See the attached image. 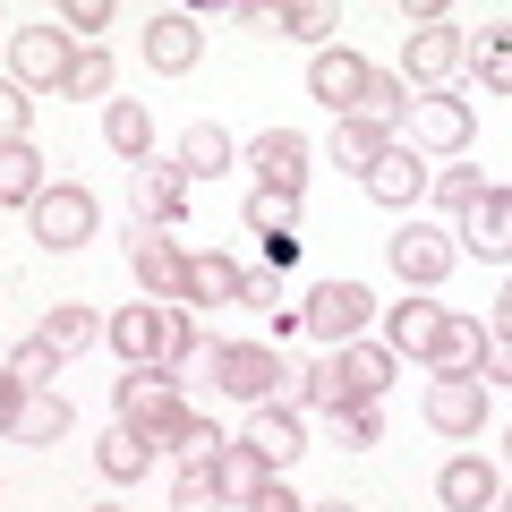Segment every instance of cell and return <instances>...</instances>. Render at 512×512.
Instances as JSON below:
<instances>
[{"label": "cell", "mask_w": 512, "mask_h": 512, "mask_svg": "<svg viewBox=\"0 0 512 512\" xmlns=\"http://www.w3.org/2000/svg\"><path fill=\"white\" fill-rule=\"evenodd\" d=\"M384 384H393V350H376V342H342L325 367H299V402H316V410H359V402H376Z\"/></svg>", "instance_id": "1"}, {"label": "cell", "mask_w": 512, "mask_h": 512, "mask_svg": "<svg viewBox=\"0 0 512 512\" xmlns=\"http://www.w3.org/2000/svg\"><path fill=\"white\" fill-rule=\"evenodd\" d=\"M111 350L128 367H180L197 350V325H188L180 299H154V308H120L111 316Z\"/></svg>", "instance_id": "2"}, {"label": "cell", "mask_w": 512, "mask_h": 512, "mask_svg": "<svg viewBox=\"0 0 512 512\" xmlns=\"http://www.w3.org/2000/svg\"><path fill=\"white\" fill-rule=\"evenodd\" d=\"M205 367H214L222 393H239V402H282V410L299 402V367H282L265 342H222V350H205Z\"/></svg>", "instance_id": "3"}, {"label": "cell", "mask_w": 512, "mask_h": 512, "mask_svg": "<svg viewBox=\"0 0 512 512\" xmlns=\"http://www.w3.org/2000/svg\"><path fill=\"white\" fill-rule=\"evenodd\" d=\"M69 26H26V35H9V86H69Z\"/></svg>", "instance_id": "4"}, {"label": "cell", "mask_w": 512, "mask_h": 512, "mask_svg": "<svg viewBox=\"0 0 512 512\" xmlns=\"http://www.w3.org/2000/svg\"><path fill=\"white\" fill-rule=\"evenodd\" d=\"M461 239H470L478 265H504L512 256V188L504 180H487L470 205H461Z\"/></svg>", "instance_id": "5"}, {"label": "cell", "mask_w": 512, "mask_h": 512, "mask_svg": "<svg viewBox=\"0 0 512 512\" xmlns=\"http://www.w3.org/2000/svg\"><path fill=\"white\" fill-rule=\"evenodd\" d=\"M367 308H376V299H367L359 282H316V291H308V308H299V325H308V333H325V342L342 350V342H359Z\"/></svg>", "instance_id": "6"}, {"label": "cell", "mask_w": 512, "mask_h": 512, "mask_svg": "<svg viewBox=\"0 0 512 512\" xmlns=\"http://www.w3.org/2000/svg\"><path fill=\"white\" fill-rule=\"evenodd\" d=\"M453 239L444 231H427V222H402V231H393V274L410 282V291H436L444 274H453Z\"/></svg>", "instance_id": "7"}, {"label": "cell", "mask_w": 512, "mask_h": 512, "mask_svg": "<svg viewBox=\"0 0 512 512\" xmlns=\"http://www.w3.org/2000/svg\"><path fill=\"white\" fill-rule=\"evenodd\" d=\"M26 214H35L43 248H86V239H94V197H86V188H43Z\"/></svg>", "instance_id": "8"}, {"label": "cell", "mask_w": 512, "mask_h": 512, "mask_svg": "<svg viewBox=\"0 0 512 512\" xmlns=\"http://www.w3.org/2000/svg\"><path fill=\"white\" fill-rule=\"evenodd\" d=\"M128 265H137V282H146L154 299H180L188 248H180V239H163V231H154V222H128Z\"/></svg>", "instance_id": "9"}, {"label": "cell", "mask_w": 512, "mask_h": 512, "mask_svg": "<svg viewBox=\"0 0 512 512\" xmlns=\"http://www.w3.org/2000/svg\"><path fill=\"white\" fill-rule=\"evenodd\" d=\"M427 427L436 436H478L487 427V384L478 376H436L427 384Z\"/></svg>", "instance_id": "10"}, {"label": "cell", "mask_w": 512, "mask_h": 512, "mask_svg": "<svg viewBox=\"0 0 512 512\" xmlns=\"http://www.w3.org/2000/svg\"><path fill=\"white\" fill-rule=\"evenodd\" d=\"M248 163H256V188L299 197V180H308V137H299V128H265V137L248 146Z\"/></svg>", "instance_id": "11"}, {"label": "cell", "mask_w": 512, "mask_h": 512, "mask_svg": "<svg viewBox=\"0 0 512 512\" xmlns=\"http://www.w3.org/2000/svg\"><path fill=\"white\" fill-rule=\"evenodd\" d=\"M402 128H410V154H453V146H470V103H453V94H427V103H410L402 111Z\"/></svg>", "instance_id": "12"}, {"label": "cell", "mask_w": 512, "mask_h": 512, "mask_svg": "<svg viewBox=\"0 0 512 512\" xmlns=\"http://www.w3.org/2000/svg\"><path fill=\"white\" fill-rule=\"evenodd\" d=\"M359 180H367V197H376V205H419V197H427V163L402 146V137H393V146H384Z\"/></svg>", "instance_id": "13"}, {"label": "cell", "mask_w": 512, "mask_h": 512, "mask_svg": "<svg viewBox=\"0 0 512 512\" xmlns=\"http://www.w3.org/2000/svg\"><path fill=\"white\" fill-rule=\"evenodd\" d=\"M188 214V171L180 163H137V205H128V222H180Z\"/></svg>", "instance_id": "14"}, {"label": "cell", "mask_w": 512, "mask_h": 512, "mask_svg": "<svg viewBox=\"0 0 512 512\" xmlns=\"http://www.w3.org/2000/svg\"><path fill=\"white\" fill-rule=\"evenodd\" d=\"M367 60L359 52H316V69H308V94L316 103H333V120H350V111H359V94H367Z\"/></svg>", "instance_id": "15"}, {"label": "cell", "mask_w": 512, "mask_h": 512, "mask_svg": "<svg viewBox=\"0 0 512 512\" xmlns=\"http://www.w3.org/2000/svg\"><path fill=\"white\" fill-rule=\"evenodd\" d=\"M111 402H120V427H137V436H146L154 419H171V410H180V393H171V376H163V367H128Z\"/></svg>", "instance_id": "16"}, {"label": "cell", "mask_w": 512, "mask_h": 512, "mask_svg": "<svg viewBox=\"0 0 512 512\" xmlns=\"http://www.w3.org/2000/svg\"><path fill=\"white\" fill-rule=\"evenodd\" d=\"M239 444H248V453L265 461V470H282V461H299V453H308V436H299V419H291L282 402H256V419H248V436H239Z\"/></svg>", "instance_id": "17"}, {"label": "cell", "mask_w": 512, "mask_h": 512, "mask_svg": "<svg viewBox=\"0 0 512 512\" xmlns=\"http://www.w3.org/2000/svg\"><path fill=\"white\" fill-rule=\"evenodd\" d=\"M197 52H205V35H197V18H180V9H163V18L146 26V60H154L163 77L197 69Z\"/></svg>", "instance_id": "18"}, {"label": "cell", "mask_w": 512, "mask_h": 512, "mask_svg": "<svg viewBox=\"0 0 512 512\" xmlns=\"http://www.w3.org/2000/svg\"><path fill=\"white\" fill-rule=\"evenodd\" d=\"M180 308H239V265H231V256H188Z\"/></svg>", "instance_id": "19"}, {"label": "cell", "mask_w": 512, "mask_h": 512, "mask_svg": "<svg viewBox=\"0 0 512 512\" xmlns=\"http://www.w3.org/2000/svg\"><path fill=\"white\" fill-rule=\"evenodd\" d=\"M205 470H214V495H231V504H256V495L274 487V470H265V461L248 453V444H222V453L205 461Z\"/></svg>", "instance_id": "20"}, {"label": "cell", "mask_w": 512, "mask_h": 512, "mask_svg": "<svg viewBox=\"0 0 512 512\" xmlns=\"http://www.w3.org/2000/svg\"><path fill=\"white\" fill-rule=\"evenodd\" d=\"M402 60H410V77H419V86H444V77L461 69V35H453V26H419ZM410 77H402V86H410Z\"/></svg>", "instance_id": "21"}, {"label": "cell", "mask_w": 512, "mask_h": 512, "mask_svg": "<svg viewBox=\"0 0 512 512\" xmlns=\"http://www.w3.org/2000/svg\"><path fill=\"white\" fill-rule=\"evenodd\" d=\"M402 111H410V86H402V77H367V94H359V111H350V120H359V128H376V137H393V128H402Z\"/></svg>", "instance_id": "22"}, {"label": "cell", "mask_w": 512, "mask_h": 512, "mask_svg": "<svg viewBox=\"0 0 512 512\" xmlns=\"http://www.w3.org/2000/svg\"><path fill=\"white\" fill-rule=\"evenodd\" d=\"M436 495H444L453 512H487V504H495V470H487V461H444Z\"/></svg>", "instance_id": "23"}, {"label": "cell", "mask_w": 512, "mask_h": 512, "mask_svg": "<svg viewBox=\"0 0 512 512\" xmlns=\"http://www.w3.org/2000/svg\"><path fill=\"white\" fill-rule=\"evenodd\" d=\"M427 359H436L444 376H478V359H487V333L461 325V316H444V333H436V350H427Z\"/></svg>", "instance_id": "24"}, {"label": "cell", "mask_w": 512, "mask_h": 512, "mask_svg": "<svg viewBox=\"0 0 512 512\" xmlns=\"http://www.w3.org/2000/svg\"><path fill=\"white\" fill-rule=\"evenodd\" d=\"M171 163H180L188 180H197V171H205V180H214V171H231V137H222L214 120H197V128H188V137H180V154H171Z\"/></svg>", "instance_id": "25"}, {"label": "cell", "mask_w": 512, "mask_h": 512, "mask_svg": "<svg viewBox=\"0 0 512 512\" xmlns=\"http://www.w3.org/2000/svg\"><path fill=\"white\" fill-rule=\"evenodd\" d=\"M35 197H43V154L0 146V205H35Z\"/></svg>", "instance_id": "26"}, {"label": "cell", "mask_w": 512, "mask_h": 512, "mask_svg": "<svg viewBox=\"0 0 512 512\" xmlns=\"http://www.w3.org/2000/svg\"><path fill=\"white\" fill-rule=\"evenodd\" d=\"M94 461H103V478H146L154 470V444L137 436V427H111V436L94 444Z\"/></svg>", "instance_id": "27"}, {"label": "cell", "mask_w": 512, "mask_h": 512, "mask_svg": "<svg viewBox=\"0 0 512 512\" xmlns=\"http://www.w3.org/2000/svg\"><path fill=\"white\" fill-rule=\"evenodd\" d=\"M436 333H444V308H427V299H402V308H393V350L427 359V350H436Z\"/></svg>", "instance_id": "28"}, {"label": "cell", "mask_w": 512, "mask_h": 512, "mask_svg": "<svg viewBox=\"0 0 512 512\" xmlns=\"http://www.w3.org/2000/svg\"><path fill=\"white\" fill-rule=\"evenodd\" d=\"M103 137L128 154V163H146V146H154V111H146V103H111V111H103Z\"/></svg>", "instance_id": "29"}, {"label": "cell", "mask_w": 512, "mask_h": 512, "mask_svg": "<svg viewBox=\"0 0 512 512\" xmlns=\"http://www.w3.org/2000/svg\"><path fill=\"white\" fill-rule=\"evenodd\" d=\"M9 436H26V444H60L69 436V402H52V393H26V410H18V427Z\"/></svg>", "instance_id": "30"}, {"label": "cell", "mask_w": 512, "mask_h": 512, "mask_svg": "<svg viewBox=\"0 0 512 512\" xmlns=\"http://www.w3.org/2000/svg\"><path fill=\"white\" fill-rule=\"evenodd\" d=\"M35 342L52 350V359H77V350L94 342V316H86V308H52V316H43V333H35Z\"/></svg>", "instance_id": "31"}, {"label": "cell", "mask_w": 512, "mask_h": 512, "mask_svg": "<svg viewBox=\"0 0 512 512\" xmlns=\"http://www.w3.org/2000/svg\"><path fill=\"white\" fill-rule=\"evenodd\" d=\"M239 308H265V316H274V333L299 325V308L282 299V274H239Z\"/></svg>", "instance_id": "32"}, {"label": "cell", "mask_w": 512, "mask_h": 512, "mask_svg": "<svg viewBox=\"0 0 512 512\" xmlns=\"http://www.w3.org/2000/svg\"><path fill=\"white\" fill-rule=\"evenodd\" d=\"M384 146H393V137H376V128H359V120H333V163L342 171H367Z\"/></svg>", "instance_id": "33"}, {"label": "cell", "mask_w": 512, "mask_h": 512, "mask_svg": "<svg viewBox=\"0 0 512 512\" xmlns=\"http://www.w3.org/2000/svg\"><path fill=\"white\" fill-rule=\"evenodd\" d=\"M291 214H299V197H274V188H256V197H248V231L256 239H282V231H291Z\"/></svg>", "instance_id": "34"}, {"label": "cell", "mask_w": 512, "mask_h": 512, "mask_svg": "<svg viewBox=\"0 0 512 512\" xmlns=\"http://www.w3.org/2000/svg\"><path fill=\"white\" fill-rule=\"evenodd\" d=\"M9 376H18L26 393H43V384L60 376V359H52V350H43V342H18V350H9Z\"/></svg>", "instance_id": "35"}, {"label": "cell", "mask_w": 512, "mask_h": 512, "mask_svg": "<svg viewBox=\"0 0 512 512\" xmlns=\"http://www.w3.org/2000/svg\"><path fill=\"white\" fill-rule=\"evenodd\" d=\"M222 495H214V470H205V461H188L180 470V487H171V512H214Z\"/></svg>", "instance_id": "36"}, {"label": "cell", "mask_w": 512, "mask_h": 512, "mask_svg": "<svg viewBox=\"0 0 512 512\" xmlns=\"http://www.w3.org/2000/svg\"><path fill=\"white\" fill-rule=\"evenodd\" d=\"M333 427H342V444H350V453H367V444H384V410H376V402L342 410V419H333Z\"/></svg>", "instance_id": "37"}, {"label": "cell", "mask_w": 512, "mask_h": 512, "mask_svg": "<svg viewBox=\"0 0 512 512\" xmlns=\"http://www.w3.org/2000/svg\"><path fill=\"white\" fill-rule=\"evenodd\" d=\"M333 26H342V18H333L325 0H299V9H282V35H299V43H316V35H333Z\"/></svg>", "instance_id": "38"}, {"label": "cell", "mask_w": 512, "mask_h": 512, "mask_svg": "<svg viewBox=\"0 0 512 512\" xmlns=\"http://www.w3.org/2000/svg\"><path fill=\"white\" fill-rule=\"evenodd\" d=\"M69 94H111V52H77L69 60Z\"/></svg>", "instance_id": "39"}, {"label": "cell", "mask_w": 512, "mask_h": 512, "mask_svg": "<svg viewBox=\"0 0 512 512\" xmlns=\"http://www.w3.org/2000/svg\"><path fill=\"white\" fill-rule=\"evenodd\" d=\"M26 120H35V103L18 86H0V146H26Z\"/></svg>", "instance_id": "40"}, {"label": "cell", "mask_w": 512, "mask_h": 512, "mask_svg": "<svg viewBox=\"0 0 512 512\" xmlns=\"http://www.w3.org/2000/svg\"><path fill=\"white\" fill-rule=\"evenodd\" d=\"M478 77H487V94H504V86H512V52H504V35L478 43Z\"/></svg>", "instance_id": "41"}, {"label": "cell", "mask_w": 512, "mask_h": 512, "mask_svg": "<svg viewBox=\"0 0 512 512\" xmlns=\"http://www.w3.org/2000/svg\"><path fill=\"white\" fill-rule=\"evenodd\" d=\"M427 188H436V197H444V205L461 214V205H470V197H478L487 180H478V171H444V180H427Z\"/></svg>", "instance_id": "42"}, {"label": "cell", "mask_w": 512, "mask_h": 512, "mask_svg": "<svg viewBox=\"0 0 512 512\" xmlns=\"http://www.w3.org/2000/svg\"><path fill=\"white\" fill-rule=\"evenodd\" d=\"M103 26H111V0H77L69 9V35H103Z\"/></svg>", "instance_id": "43"}, {"label": "cell", "mask_w": 512, "mask_h": 512, "mask_svg": "<svg viewBox=\"0 0 512 512\" xmlns=\"http://www.w3.org/2000/svg\"><path fill=\"white\" fill-rule=\"evenodd\" d=\"M239 26H248V35H282V9H265V0H239Z\"/></svg>", "instance_id": "44"}, {"label": "cell", "mask_w": 512, "mask_h": 512, "mask_svg": "<svg viewBox=\"0 0 512 512\" xmlns=\"http://www.w3.org/2000/svg\"><path fill=\"white\" fill-rule=\"evenodd\" d=\"M18 410H26V384H18V376H0V436L18 427Z\"/></svg>", "instance_id": "45"}, {"label": "cell", "mask_w": 512, "mask_h": 512, "mask_svg": "<svg viewBox=\"0 0 512 512\" xmlns=\"http://www.w3.org/2000/svg\"><path fill=\"white\" fill-rule=\"evenodd\" d=\"M248 512H308V504H299V495H291V487H282V478H274V487L256 495V504H248Z\"/></svg>", "instance_id": "46"}, {"label": "cell", "mask_w": 512, "mask_h": 512, "mask_svg": "<svg viewBox=\"0 0 512 512\" xmlns=\"http://www.w3.org/2000/svg\"><path fill=\"white\" fill-rule=\"evenodd\" d=\"M316 512H359V504H316Z\"/></svg>", "instance_id": "47"}, {"label": "cell", "mask_w": 512, "mask_h": 512, "mask_svg": "<svg viewBox=\"0 0 512 512\" xmlns=\"http://www.w3.org/2000/svg\"><path fill=\"white\" fill-rule=\"evenodd\" d=\"M94 512H120V504H94Z\"/></svg>", "instance_id": "48"}]
</instances>
